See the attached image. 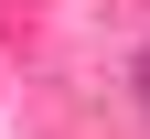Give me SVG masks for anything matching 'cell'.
Masks as SVG:
<instances>
[{"label": "cell", "mask_w": 150, "mask_h": 139, "mask_svg": "<svg viewBox=\"0 0 150 139\" xmlns=\"http://www.w3.org/2000/svg\"><path fill=\"white\" fill-rule=\"evenodd\" d=\"M129 96H139V118H150V43H139V64H129Z\"/></svg>", "instance_id": "obj_1"}]
</instances>
